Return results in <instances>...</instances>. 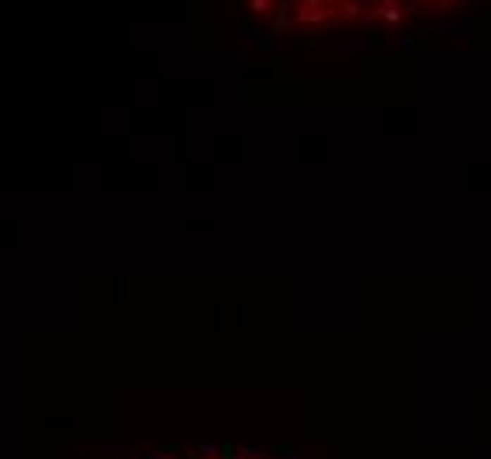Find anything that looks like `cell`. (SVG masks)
<instances>
[{
    "instance_id": "cell-2",
    "label": "cell",
    "mask_w": 491,
    "mask_h": 459,
    "mask_svg": "<svg viewBox=\"0 0 491 459\" xmlns=\"http://www.w3.org/2000/svg\"><path fill=\"white\" fill-rule=\"evenodd\" d=\"M340 15L347 18V22H357V18H364L368 11H364V4H361V0H340Z\"/></svg>"
},
{
    "instance_id": "cell-3",
    "label": "cell",
    "mask_w": 491,
    "mask_h": 459,
    "mask_svg": "<svg viewBox=\"0 0 491 459\" xmlns=\"http://www.w3.org/2000/svg\"><path fill=\"white\" fill-rule=\"evenodd\" d=\"M248 8H251V15H273L276 11V0H248Z\"/></svg>"
},
{
    "instance_id": "cell-1",
    "label": "cell",
    "mask_w": 491,
    "mask_h": 459,
    "mask_svg": "<svg viewBox=\"0 0 491 459\" xmlns=\"http://www.w3.org/2000/svg\"><path fill=\"white\" fill-rule=\"evenodd\" d=\"M368 18H382V22H389V25H396L399 18H403V11H399V4H396V0H378V8L375 11H368Z\"/></svg>"
},
{
    "instance_id": "cell-4",
    "label": "cell",
    "mask_w": 491,
    "mask_h": 459,
    "mask_svg": "<svg viewBox=\"0 0 491 459\" xmlns=\"http://www.w3.org/2000/svg\"><path fill=\"white\" fill-rule=\"evenodd\" d=\"M424 4H428V0H424Z\"/></svg>"
}]
</instances>
